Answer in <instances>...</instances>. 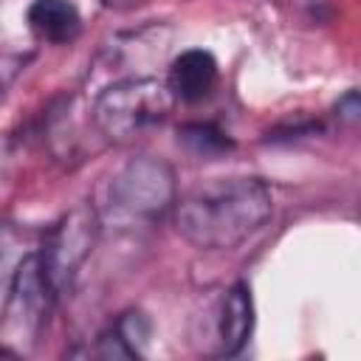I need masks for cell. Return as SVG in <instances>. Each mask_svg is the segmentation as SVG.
I'll list each match as a JSON object with an SVG mask.
<instances>
[{"label": "cell", "mask_w": 361, "mask_h": 361, "mask_svg": "<svg viewBox=\"0 0 361 361\" xmlns=\"http://www.w3.org/2000/svg\"><path fill=\"white\" fill-rule=\"evenodd\" d=\"M271 212L274 197L259 178H214L175 203V228L200 251H228L257 234Z\"/></svg>", "instance_id": "cell-1"}, {"label": "cell", "mask_w": 361, "mask_h": 361, "mask_svg": "<svg viewBox=\"0 0 361 361\" xmlns=\"http://www.w3.org/2000/svg\"><path fill=\"white\" fill-rule=\"evenodd\" d=\"M175 93L155 76H127L107 85L93 102V124L110 141H130L144 130L161 124L172 107Z\"/></svg>", "instance_id": "cell-2"}, {"label": "cell", "mask_w": 361, "mask_h": 361, "mask_svg": "<svg viewBox=\"0 0 361 361\" xmlns=\"http://www.w3.org/2000/svg\"><path fill=\"white\" fill-rule=\"evenodd\" d=\"M175 206L172 169L149 155L124 164L107 186V212L121 226L155 223Z\"/></svg>", "instance_id": "cell-3"}, {"label": "cell", "mask_w": 361, "mask_h": 361, "mask_svg": "<svg viewBox=\"0 0 361 361\" xmlns=\"http://www.w3.org/2000/svg\"><path fill=\"white\" fill-rule=\"evenodd\" d=\"M56 296H59V290L54 288L39 251L23 257L11 276V285H8L6 333L17 330V333L34 336L42 327V322L48 319Z\"/></svg>", "instance_id": "cell-4"}, {"label": "cell", "mask_w": 361, "mask_h": 361, "mask_svg": "<svg viewBox=\"0 0 361 361\" xmlns=\"http://www.w3.org/2000/svg\"><path fill=\"white\" fill-rule=\"evenodd\" d=\"M96 237H99V220L87 206H79L71 214H65L48 234L45 245L39 248V257L59 293L65 285H71V279L93 251Z\"/></svg>", "instance_id": "cell-5"}, {"label": "cell", "mask_w": 361, "mask_h": 361, "mask_svg": "<svg viewBox=\"0 0 361 361\" xmlns=\"http://www.w3.org/2000/svg\"><path fill=\"white\" fill-rule=\"evenodd\" d=\"M217 59L203 51V48H186L180 51L172 65H169V76L166 85L175 93L178 102H203L212 96L214 85H217Z\"/></svg>", "instance_id": "cell-6"}, {"label": "cell", "mask_w": 361, "mask_h": 361, "mask_svg": "<svg viewBox=\"0 0 361 361\" xmlns=\"http://www.w3.org/2000/svg\"><path fill=\"white\" fill-rule=\"evenodd\" d=\"M25 23L37 39L51 45L73 42L82 31V14L71 0H34L25 11Z\"/></svg>", "instance_id": "cell-7"}, {"label": "cell", "mask_w": 361, "mask_h": 361, "mask_svg": "<svg viewBox=\"0 0 361 361\" xmlns=\"http://www.w3.org/2000/svg\"><path fill=\"white\" fill-rule=\"evenodd\" d=\"M254 327V299L248 285L237 282L228 288L223 299V313H220V353L223 355H237Z\"/></svg>", "instance_id": "cell-8"}, {"label": "cell", "mask_w": 361, "mask_h": 361, "mask_svg": "<svg viewBox=\"0 0 361 361\" xmlns=\"http://www.w3.org/2000/svg\"><path fill=\"white\" fill-rule=\"evenodd\" d=\"M180 141L189 152H195L197 158H212V155H220L231 147V141L212 124H186L180 127Z\"/></svg>", "instance_id": "cell-9"}]
</instances>
